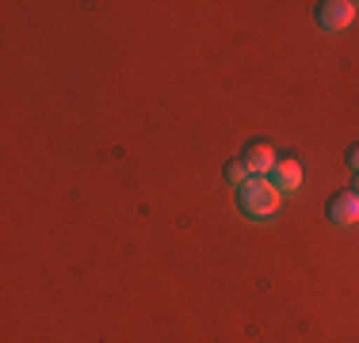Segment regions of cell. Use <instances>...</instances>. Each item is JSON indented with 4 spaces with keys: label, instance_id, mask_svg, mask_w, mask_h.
Segmentation results:
<instances>
[{
    "label": "cell",
    "instance_id": "obj_1",
    "mask_svg": "<svg viewBox=\"0 0 359 343\" xmlns=\"http://www.w3.org/2000/svg\"><path fill=\"white\" fill-rule=\"evenodd\" d=\"M283 202V191L271 183L268 176H252L249 183L241 187V210L252 214V218H271Z\"/></svg>",
    "mask_w": 359,
    "mask_h": 343
},
{
    "label": "cell",
    "instance_id": "obj_2",
    "mask_svg": "<svg viewBox=\"0 0 359 343\" xmlns=\"http://www.w3.org/2000/svg\"><path fill=\"white\" fill-rule=\"evenodd\" d=\"M355 12L359 4H352V0H325V4H318V23L325 31H344L355 20Z\"/></svg>",
    "mask_w": 359,
    "mask_h": 343
},
{
    "label": "cell",
    "instance_id": "obj_3",
    "mask_svg": "<svg viewBox=\"0 0 359 343\" xmlns=\"http://www.w3.org/2000/svg\"><path fill=\"white\" fill-rule=\"evenodd\" d=\"M245 168H249V176H271V168H276V149H271L268 141H249L241 153Z\"/></svg>",
    "mask_w": 359,
    "mask_h": 343
},
{
    "label": "cell",
    "instance_id": "obj_4",
    "mask_svg": "<svg viewBox=\"0 0 359 343\" xmlns=\"http://www.w3.org/2000/svg\"><path fill=\"white\" fill-rule=\"evenodd\" d=\"M268 179H271V183H276L283 195H287V191H298V187H302V164H298L294 157H279Z\"/></svg>",
    "mask_w": 359,
    "mask_h": 343
},
{
    "label": "cell",
    "instance_id": "obj_5",
    "mask_svg": "<svg viewBox=\"0 0 359 343\" xmlns=\"http://www.w3.org/2000/svg\"><path fill=\"white\" fill-rule=\"evenodd\" d=\"M329 221H337V225H355L359 221V195L340 191L337 199H329Z\"/></svg>",
    "mask_w": 359,
    "mask_h": 343
},
{
    "label": "cell",
    "instance_id": "obj_6",
    "mask_svg": "<svg viewBox=\"0 0 359 343\" xmlns=\"http://www.w3.org/2000/svg\"><path fill=\"white\" fill-rule=\"evenodd\" d=\"M222 176H226V183H233L237 191H241L245 183H249V168H245V160H226V168H222Z\"/></svg>",
    "mask_w": 359,
    "mask_h": 343
},
{
    "label": "cell",
    "instance_id": "obj_7",
    "mask_svg": "<svg viewBox=\"0 0 359 343\" xmlns=\"http://www.w3.org/2000/svg\"><path fill=\"white\" fill-rule=\"evenodd\" d=\"M344 160H348V164H352V168L359 172V141H355V145H348V153H344Z\"/></svg>",
    "mask_w": 359,
    "mask_h": 343
},
{
    "label": "cell",
    "instance_id": "obj_8",
    "mask_svg": "<svg viewBox=\"0 0 359 343\" xmlns=\"http://www.w3.org/2000/svg\"><path fill=\"white\" fill-rule=\"evenodd\" d=\"M352 191H355V195H359V172H355V187H352Z\"/></svg>",
    "mask_w": 359,
    "mask_h": 343
}]
</instances>
